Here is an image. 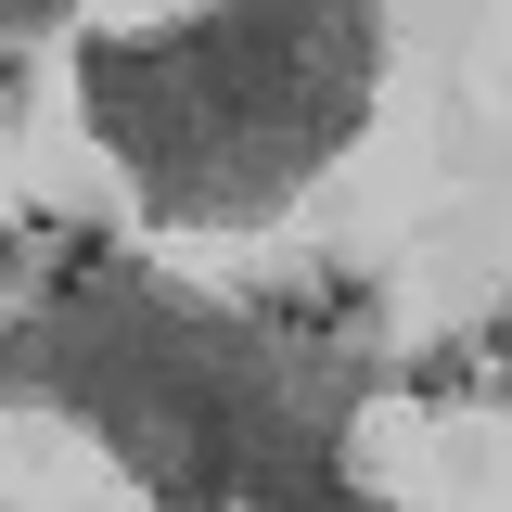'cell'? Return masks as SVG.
<instances>
[{
    "label": "cell",
    "mask_w": 512,
    "mask_h": 512,
    "mask_svg": "<svg viewBox=\"0 0 512 512\" xmlns=\"http://www.w3.org/2000/svg\"><path fill=\"white\" fill-rule=\"evenodd\" d=\"M372 13H192L167 39H90V128L180 231H244L320 180V154L372 116Z\"/></svg>",
    "instance_id": "1"
},
{
    "label": "cell",
    "mask_w": 512,
    "mask_h": 512,
    "mask_svg": "<svg viewBox=\"0 0 512 512\" xmlns=\"http://www.w3.org/2000/svg\"><path fill=\"white\" fill-rule=\"evenodd\" d=\"M397 384H410V397H474V384H487V359H474V346H423Z\"/></svg>",
    "instance_id": "2"
},
{
    "label": "cell",
    "mask_w": 512,
    "mask_h": 512,
    "mask_svg": "<svg viewBox=\"0 0 512 512\" xmlns=\"http://www.w3.org/2000/svg\"><path fill=\"white\" fill-rule=\"evenodd\" d=\"M0 39H52V0H0Z\"/></svg>",
    "instance_id": "3"
},
{
    "label": "cell",
    "mask_w": 512,
    "mask_h": 512,
    "mask_svg": "<svg viewBox=\"0 0 512 512\" xmlns=\"http://www.w3.org/2000/svg\"><path fill=\"white\" fill-rule=\"evenodd\" d=\"M474 359H500V397H512V308L487 320V333H474Z\"/></svg>",
    "instance_id": "4"
},
{
    "label": "cell",
    "mask_w": 512,
    "mask_h": 512,
    "mask_svg": "<svg viewBox=\"0 0 512 512\" xmlns=\"http://www.w3.org/2000/svg\"><path fill=\"white\" fill-rule=\"evenodd\" d=\"M13 103H26V64H13V52H0V116H13Z\"/></svg>",
    "instance_id": "5"
},
{
    "label": "cell",
    "mask_w": 512,
    "mask_h": 512,
    "mask_svg": "<svg viewBox=\"0 0 512 512\" xmlns=\"http://www.w3.org/2000/svg\"><path fill=\"white\" fill-rule=\"evenodd\" d=\"M13 269H26V256H13V231H0V282H13Z\"/></svg>",
    "instance_id": "6"
},
{
    "label": "cell",
    "mask_w": 512,
    "mask_h": 512,
    "mask_svg": "<svg viewBox=\"0 0 512 512\" xmlns=\"http://www.w3.org/2000/svg\"><path fill=\"white\" fill-rule=\"evenodd\" d=\"M333 512H372V500H333Z\"/></svg>",
    "instance_id": "7"
}]
</instances>
